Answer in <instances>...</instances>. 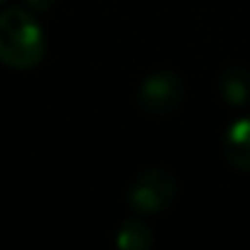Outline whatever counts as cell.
Here are the masks:
<instances>
[{
	"label": "cell",
	"instance_id": "cell-1",
	"mask_svg": "<svg viewBox=\"0 0 250 250\" xmlns=\"http://www.w3.org/2000/svg\"><path fill=\"white\" fill-rule=\"evenodd\" d=\"M47 54V37L27 8L0 10V64L18 71L35 69Z\"/></svg>",
	"mask_w": 250,
	"mask_h": 250
},
{
	"label": "cell",
	"instance_id": "cell-2",
	"mask_svg": "<svg viewBox=\"0 0 250 250\" xmlns=\"http://www.w3.org/2000/svg\"><path fill=\"white\" fill-rule=\"evenodd\" d=\"M177 191H179V182L169 169L150 167L135 174V179L128 187L125 201L138 216H157L174 204Z\"/></svg>",
	"mask_w": 250,
	"mask_h": 250
},
{
	"label": "cell",
	"instance_id": "cell-3",
	"mask_svg": "<svg viewBox=\"0 0 250 250\" xmlns=\"http://www.w3.org/2000/svg\"><path fill=\"white\" fill-rule=\"evenodd\" d=\"M187 96L184 79L172 69H160L145 76V81L135 91V103L147 118H169L179 110Z\"/></svg>",
	"mask_w": 250,
	"mask_h": 250
},
{
	"label": "cell",
	"instance_id": "cell-4",
	"mask_svg": "<svg viewBox=\"0 0 250 250\" xmlns=\"http://www.w3.org/2000/svg\"><path fill=\"white\" fill-rule=\"evenodd\" d=\"M221 150L233 169L250 174V115H238L228 123L221 138Z\"/></svg>",
	"mask_w": 250,
	"mask_h": 250
},
{
	"label": "cell",
	"instance_id": "cell-5",
	"mask_svg": "<svg viewBox=\"0 0 250 250\" xmlns=\"http://www.w3.org/2000/svg\"><path fill=\"white\" fill-rule=\"evenodd\" d=\"M218 96L230 108H248L250 105V69L233 64L226 66L216 79Z\"/></svg>",
	"mask_w": 250,
	"mask_h": 250
},
{
	"label": "cell",
	"instance_id": "cell-6",
	"mask_svg": "<svg viewBox=\"0 0 250 250\" xmlns=\"http://www.w3.org/2000/svg\"><path fill=\"white\" fill-rule=\"evenodd\" d=\"M115 245L120 250H150L155 245V233L152 228L143 221V216H130L125 218L118 230H115Z\"/></svg>",
	"mask_w": 250,
	"mask_h": 250
},
{
	"label": "cell",
	"instance_id": "cell-7",
	"mask_svg": "<svg viewBox=\"0 0 250 250\" xmlns=\"http://www.w3.org/2000/svg\"><path fill=\"white\" fill-rule=\"evenodd\" d=\"M57 3V0H22V5L32 13H47L52 5Z\"/></svg>",
	"mask_w": 250,
	"mask_h": 250
},
{
	"label": "cell",
	"instance_id": "cell-8",
	"mask_svg": "<svg viewBox=\"0 0 250 250\" xmlns=\"http://www.w3.org/2000/svg\"><path fill=\"white\" fill-rule=\"evenodd\" d=\"M3 3H8V0H0V5H3Z\"/></svg>",
	"mask_w": 250,
	"mask_h": 250
}]
</instances>
